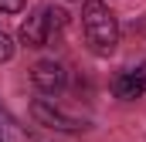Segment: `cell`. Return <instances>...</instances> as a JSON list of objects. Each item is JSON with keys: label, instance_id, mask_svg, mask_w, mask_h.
<instances>
[{"label": "cell", "instance_id": "ba28073f", "mask_svg": "<svg viewBox=\"0 0 146 142\" xmlns=\"http://www.w3.org/2000/svg\"><path fill=\"white\" fill-rule=\"evenodd\" d=\"M139 74H143V81H146V64H143V68H139Z\"/></svg>", "mask_w": 146, "mask_h": 142}, {"label": "cell", "instance_id": "3957f363", "mask_svg": "<svg viewBox=\"0 0 146 142\" xmlns=\"http://www.w3.org/2000/svg\"><path fill=\"white\" fill-rule=\"evenodd\" d=\"M31 115H34L37 125L54 129V132H82V129H85V122H78V118H72V115H65L51 98H37L34 105H31Z\"/></svg>", "mask_w": 146, "mask_h": 142}, {"label": "cell", "instance_id": "5b68a950", "mask_svg": "<svg viewBox=\"0 0 146 142\" xmlns=\"http://www.w3.org/2000/svg\"><path fill=\"white\" fill-rule=\"evenodd\" d=\"M112 91H115V98H122V102L139 98V95L146 91V81H143V74H139V68L115 74V78H112Z\"/></svg>", "mask_w": 146, "mask_h": 142}, {"label": "cell", "instance_id": "8992f818", "mask_svg": "<svg viewBox=\"0 0 146 142\" xmlns=\"http://www.w3.org/2000/svg\"><path fill=\"white\" fill-rule=\"evenodd\" d=\"M10 58H14V41H10V37L0 31V64H7Z\"/></svg>", "mask_w": 146, "mask_h": 142}, {"label": "cell", "instance_id": "52a82bcc", "mask_svg": "<svg viewBox=\"0 0 146 142\" xmlns=\"http://www.w3.org/2000/svg\"><path fill=\"white\" fill-rule=\"evenodd\" d=\"M24 0H0V14H21Z\"/></svg>", "mask_w": 146, "mask_h": 142}, {"label": "cell", "instance_id": "6da1fadb", "mask_svg": "<svg viewBox=\"0 0 146 142\" xmlns=\"http://www.w3.org/2000/svg\"><path fill=\"white\" fill-rule=\"evenodd\" d=\"M82 34L92 54L99 58H109L119 44V20L102 0H85L82 7Z\"/></svg>", "mask_w": 146, "mask_h": 142}, {"label": "cell", "instance_id": "7a4b0ae2", "mask_svg": "<svg viewBox=\"0 0 146 142\" xmlns=\"http://www.w3.org/2000/svg\"><path fill=\"white\" fill-rule=\"evenodd\" d=\"M65 24H68V14H65L61 7H41L34 17L24 20V27H21V44H27V47H48L54 37L65 31Z\"/></svg>", "mask_w": 146, "mask_h": 142}, {"label": "cell", "instance_id": "277c9868", "mask_svg": "<svg viewBox=\"0 0 146 142\" xmlns=\"http://www.w3.org/2000/svg\"><path fill=\"white\" fill-rule=\"evenodd\" d=\"M31 81H34V88L41 95H58L68 85V71H65L61 61L48 58V61H37L34 68H31Z\"/></svg>", "mask_w": 146, "mask_h": 142}]
</instances>
